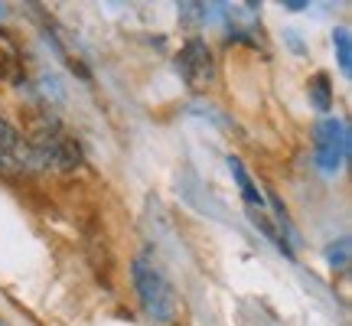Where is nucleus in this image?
Wrapping results in <instances>:
<instances>
[{"mask_svg":"<svg viewBox=\"0 0 352 326\" xmlns=\"http://www.w3.org/2000/svg\"><path fill=\"white\" fill-rule=\"evenodd\" d=\"M30 144V151L36 157L39 170L43 166H52V170H76L78 163H82V151H78V140L65 131L59 121H52V118H43L33 124V134L26 138Z\"/></svg>","mask_w":352,"mask_h":326,"instance_id":"obj_1","label":"nucleus"},{"mask_svg":"<svg viewBox=\"0 0 352 326\" xmlns=\"http://www.w3.org/2000/svg\"><path fill=\"white\" fill-rule=\"evenodd\" d=\"M134 287L144 303V310L157 320V323H173L179 314V297H176L173 284L164 277V271L147 258L134 261Z\"/></svg>","mask_w":352,"mask_h":326,"instance_id":"obj_2","label":"nucleus"},{"mask_svg":"<svg viewBox=\"0 0 352 326\" xmlns=\"http://www.w3.org/2000/svg\"><path fill=\"white\" fill-rule=\"evenodd\" d=\"M314 153H316V166L323 173H336L342 166V160L349 157V127L342 121H336V118H323L316 124Z\"/></svg>","mask_w":352,"mask_h":326,"instance_id":"obj_3","label":"nucleus"},{"mask_svg":"<svg viewBox=\"0 0 352 326\" xmlns=\"http://www.w3.org/2000/svg\"><path fill=\"white\" fill-rule=\"evenodd\" d=\"M176 72L183 76V82L192 91H202L215 76V63H212L209 46L202 39H189L186 46L179 50V56H176Z\"/></svg>","mask_w":352,"mask_h":326,"instance_id":"obj_4","label":"nucleus"},{"mask_svg":"<svg viewBox=\"0 0 352 326\" xmlns=\"http://www.w3.org/2000/svg\"><path fill=\"white\" fill-rule=\"evenodd\" d=\"M0 166L10 170V173H36L39 170V163L33 157V151H30L26 138L7 118H0Z\"/></svg>","mask_w":352,"mask_h":326,"instance_id":"obj_5","label":"nucleus"},{"mask_svg":"<svg viewBox=\"0 0 352 326\" xmlns=\"http://www.w3.org/2000/svg\"><path fill=\"white\" fill-rule=\"evenodd\" d=\"M0 78L3 82H10V85H23V52L16 50V43H13L3 30H0Z\"/></svg>","mask_w":352,"mask_h":326,"instance_id":"obj_6","label":"nucleus"},{"mask_svg":"<svg viewBox=\"0 0 352 326\" xmlns=\"http://www.w3.org/2000/svg\"><path fill=\"white\" fill-rule=\"evenodd\" d=\"M228 166H232V176H235V183H239L241 196H245V202H248V209H264V196H261V189L254 186V180L248 176V170L241 166V160H235V157H228Z\"/></svg>","mask_w":352,"mask_h":326,"instance_id":"obj_7","label":"nucleus"},{"mask_svg":"<svg viewBox=\"0 0 352 326\" xmlns=\"http://www.w3.org/2000/svg\"><path fill=\"white\" fill-rule=\"evenodd\" d=\"M310 101H314L316 111H323V114L333 108V91H329V76L327 72H316V76L310 78Z\"/></svg>","mask_w":352,"mask_h":326,"instance_id":"obj_8","label":"nucleus"},{"mask_svg":"<svg viewBox=\"0 0 352 326\" xmlns=\"http://www.w3.org/2000/svg\"><path fill=\"white\" fill-rule=\"evenodd\" d=\"M333 50H336L342 76H349L352 72V39H349V30H346V26H340V30L333 33Z\"/></svg>","mask_w":352,"mask_h":326,"instance_id":"obj_9","label":"nucleus"},{"mask_svg":"<svg viewBox=\"0 0 352 326\" xmlns=\"http://www.w3.org/2000/svg\"><path fill=\"white\" fill-rule=\"evenodd\" d=\"M327 258L333 268H346V264H349V239L333 241V248L327 251Z\"/></svg>","mask_w":352,"mask_h":326,"instance_id":"obj_10","label":"nucleus"},{"mask_svg":"<svg viewBox=\"0 0 352 326\" xmlns=\"http://www.w3.org/2000/svg\"><path fill=\"white\" fill-rule=\"evenodd\" d=\"M284 7H287V10H307V3H303V0H287Z\"/></svg>","mask_w":352,"mask_h":326,"instance_id":"obj_11","label":"nucleus"}]
</instances>
